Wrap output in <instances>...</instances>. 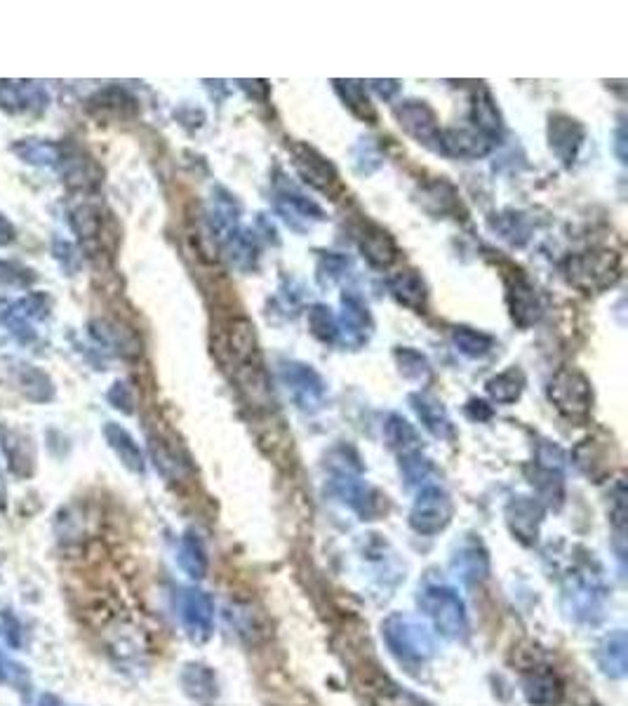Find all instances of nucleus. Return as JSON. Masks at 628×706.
Returning <instances> with one entry per match:
<instances>
[{"mask_svg":"<svg viewBox=\"0 0 628 706\" xmlns=\"http://www.w3.org/2000/svg\"><path fill=\"white\" fill-rule=\"evenodd\" d=\"M424 615L429 617L433 629L447 641H464L469 634V615H466V605L462 596L452 589V586H429L424 594L419 596Z\"/></svg>","mask_w":628,"mask_h":706,"instance_id":"obj_1","label":"nucleus"},{"mask_svg":"<svg viewBox=\"0 0 628 706\" xmlns=\"http://www.w3.org/2000/svg\"><path fill=\"white\" fill-rule=\"evenodd\" d=\"M565 276L581 292H603L621 276V259L612 250H589L567 257Z\"/></svg>","mask_w":628,"mask_h":706,"instance_id":"obj_2","label":"nucleus"},{"mask_svg":"<svg viewBox=\"0 0 628 706\" xmlns=\"http://www.w3.org/2000/svg\"><path fill=\"white\" fill-rule=\"evenodd\" d=\"M382 636L400 662L424 664L436 655V643L422 622L407 615H391L382 624Z\"/></svg>","mask_w":628,"mask_h":706,"instance_id":"obj_3","label":"nucleus"},{"mask_svg":"<svg viewBox=\"0 0 628 706\" xmlns=\"http://www.w3.org/2000/svg\"><path fill=\"white\" fill-rule=\"evenodd\" d=\"M549 398L560 415L570 419L586 417L593 408V389L589 377L577 368H563L551 379Z\"/></svg>","mask_w":628,"mask_h":706,"instance_id":"obj_4","label":"nucleus"},{"mask_svg":"<svg viewBox=\"0 0 628 706\" xmlns=\"http://www.w3.org/2000/svg\"><path fill=\"white\" fill-rule=\"evenodd\" d=\"M52 311V299L45 292H31L24 295L17 302H10L0 311V323L8 328L12 337L19 344H31L38 339V332L33 330V325L43 323Z\"/></svg>","mask_w":628,"mask_h":706,"instance_id":"obj_5","label":"nucleus"},{"mask_svg":"<svg viewBox=\"0 0 628 706\" xmlns=\"http://www.w3.org/2000/svg\"><path fill=\"white\" fill-rule=\"evenodd\" d=\"M454 504L440 485H424L414 499L410 511V525L417 535L433 537L452 523Z\"/></svg>","mask_w":628,"mask_h":706,"instance_id":"obj_6","label":"nucleus"},{"mask_svg":"<svg viewBox=\"0 0 628 706\" xmlns=\"http://www.w3.org/2000/svg\"><path fill=\"white\" fill-rule=\"evenodd\" d=\"M280 382L285 384L287 394H290L292 401L299 410L304 412H316L323 408L325 403V382L320 379V375L311 365L304 363H280L278 368Z\"/></svg>","mask_w":628,"mask_h":706,"instance_id":"obj_7","label":"nucleus"},{"mask_svg":"<svg viewBox=\"0 0 628 706\" xmlns=\"http://www.w3.org/2000/svg\"><path fill=\"white\" fill-rule=\"evenodd\" d=\"M292 158H295V168L299 172V177H302L309 186H313L316 191L325 193V196L330 198H337L339 193L344 191V184L342 179H339L337 168H334L325 156H320L313 146L295 144L292 146Z\"/></svg>","mask_w":628,"mask_h":706,"instance_id":"obj_8","label":"nucleus"},{"mask_svg":"<svg viewBox=\"0 0 628 706\" xmlns=\"http://www.w3.org/2000/svg\"><path fill=\"white\" fill-rule=\"evenodd\" d=\"M48 92L38 81H0V109L10 116H40L48 109Z\"/></svg>","mask_w":628,"mask_h":706,"instance_id":"obj_9","label":"nucleus"},{"mask_svg":"<svg viewBox=\"0 0 628 706\" xmlns=\"http://www.w3.org/2000/svg\"><path fill=\"white\" fill-rule=\"evenodd\" d=\"M179 617L193 641H207L215 626V601L203 589H184L179 596Z\"/></svg>","mask_w":628,"mask_h":706,"instance_id":"obj_10","label":"nucleus"},{"mask_svg":"<svg viewBox=\"0 0 628 706\" xmlns=\"http://www.w3.org/2000/svg\"><path fill=\"white\" fill-rule=\"evenodd\" d=\"M396 118L400 128H403L412 139H417L419 144L429 146V149L440 151V135H443V130H440L438 116L433 113L429 104L410 99V102H403L398 106Z\"/></svg>","mask_w":628,"mask_h":706,"instance_id":"obj_11","label":"nucleus"},{"mask_svg":"<svg viewBox=\"0 0 628 706\" xmlns=\"http://www.w3.org/2000/svg\"><path fill=\"white\" fill-rule=\"evenodd\" d=\"M219 351L226 353L233 365V372L245 368V365L259 363L257 356V337L255 328L247 318H233V321L226 325L222 342H219Z\"/></svg>","mask_w":628,"mask_h":706,"instance_id":"obj_12","label":"nucleus"},{"mask_svg":"<svg viewBox=\"0 0 628 706\" xmlns=\"http://www.w3.org/2000/svg\"><path fill=\"white\" fill-rule=\"evenodd\" d=\"M603 589L593 577H574L570 584L565 586V601L567 610L579 622H596L603 615Z\"/></svg>","mask_w":628,"mask_h":706,"instance_id":"obj_13","label":"nucleus"},{"mask_svg":"<svg viewBox=\"0 0 628 706\" xmlns=\"http://www.w3.org/2000/svg\"><path fill=\"white\" fill-rule=\"evenodd\" d=\"M372 332V316L356 295H344L342 316L337 318V337H344L346 344L363 346Z\"/></svg>","mask_w":628,"mask_h":706,"instance_id":"obj_14","label":"nucleus"},{"mask_svg":"<svg viewBox=\"0 0 628 706\" xmlns=\"http://www.w3.org/2000/svg\"><path fill=\"white\" fill-rule=\"evenodd\" d=\"M506 299H509L511 306V316L520 328H530L541 318V302L537 297V290L532 288V283L527 281L525 276H520L516 271V276L509 278L506 283Z\"/></svg>","mask_w":628,"mask_h":706,"instance_id":"obj_15","label":"nucleus"},{"mask_svg":"<svg viewBox=\"0 0 628 706\" xmlns=\"http://www.w3.org/2000/svg\"><path fill=\"white\" fill-rule=\"evenodd\" d=\"M492 146L494 139L476 128H450L440 135V151L454 158H483Z\"/></svg>","mask_w":628,"mask_h":706,"instance_id":"obj_16","label":"nucleus"},{"mask_svg":"<svg viewBox=\"0 0 628 706\" xmlns=\"http://www.w3.org/2000/svg\"><path fill=\"white\" fill-rule=\"evenodd\" d=\"M549 144L560 161L570 165L577 161V153L581 144H584V128L574 118L556 113V116H551L549 123Z\"/></svg>","mask_w":628,"mask_h":706,"instance_id":"obj_17","label":"nucleus"},{"mask_svg":"<svg viewBox=\"0 0 628 706\" xmlns=\"http://www.w3.org/2000/svg\"><path fill=\"white\" fill-rule=\"evenodd\" d=\"M358 245L367 262L377 269H389L398 259V245L382 226L365 222L358 231Z\"/></svg>","mask_w":628,"mask_h":706,"instance_id":"obj_18","label":"nucleus"},{"mask_svg":"<svg viewBox=\"0 0 628 706\" xmlns=\"http://www.w3.org/2000/svg\"><path fill=\"white\" fill-rule=\"evenodd\" d=\"M12 382H15L17 391L26 401L31 403H50L55 398V384L48 372H43L36 365L29 363H15L10 368Z\"/></svg>","mask_w":628,"mask_h":706,"instance_id":"obj_19","label":"nucleus"},{"mask_svg":"<svg viewBox=\"0 0 628 706\" xmlns=\"http://www.w3.org/2000/svg\"><path fill=\"white\" fill-rule=\"evenodd\" d=\"M541 516H544L541 504L534 502L530 497H516L511 499L509 506H506V521H509V528L513 535L525 544H530L537 539Z\"/></svg>","mask_w":628,"mask_h":706,"instance_id":"obj_20","label":"nucleus"},{"mask_svg":"<svg viewBox=\"0 0 628 706\" xmlns=\"http://www.w3.org/2000/svg\"><path fill=\"white\" fill-rule=\"evenodd\" d=\"M410 403L429 434L440 438V441H454V424L438 398H433L431 394H412Z\"/></svg>","mask_w":628,"mask_h":706,"instance_id":"obj_21","label":"nucleus"},{"mask_svg":"<svg viewBox=\"0 0 628 706\" xmlns=\"http://www.w3.org/2000/svg\"><path fill=\"white\" fill-rule=\"evenodd\" d=\"M104 438L106 443H109V448L116 452V457L120 459V464H123L125 469L132 471V474H144L146 469L144 452L137 445L135 438L128 434V429H123V426L116 422H106Z\"/></svg>","mask_w":628,"mask_h":706,"instance_id":"obj_22","label":"nucleus"},{"mask_svg":"<svg viewBox=\"0 0 628 706\" xmlns=\"http://www.w3.org/2000/svg\"><path fill=\"white\" fill-rule=\"evenodd\" d=\"M12 153H15L19 161L33 165V168H57L64 156V146L52 142V139L29 137L12 144Z\"/></svg>","mask_w":628,"mask_h":706,"instance_id":"obj_23","label":"nucleus"},{"mask_svg":"<svg viewBox=\"0 0 628 706\" xmlns=\"http://www.w3.org/2000/svg\"><path fill=\"white\" fill-rule=\"evenodd\" d=\"M57 168L62 172L64 182L73 186V189H95L99 184V172L88 156L64 149V156Z\"/></svg>","mask_w":628,"mask_h":706,"instance_id":"obj_24","label":"nucleus"},{"mask_svg":"<svg viewBox=\"0 0 628 706\" xmlns=\"http://www.w3.org/2000/svg\"><path fill=\"white\" fill-rule=\"evenodd\" d=\"M628 643L624 631H612L610 636L603 638V643L598 645V664L603 669L605 676L610 678H624L628 662Z\"/></svg>","mask_w":628,"mask_h":706,"instance_id":"obj_25","label":"nucleus"},{"mask_svg":"<svg viewBox=\"0 0 628 706\" xmlns=\"http://www.w3.org/2000/svg\"><path fill=\"white\" fill-rule=\"evenodd\" d=\"M525 697L532 706H556L563 697V683L553 671L541 669L525 678Z\"/></svg>","mask_w":628,"mask_h":706,"instance_id":"obj_26","label":"nucleus"},{"mask_svg":"<svg viewBox=\"0 0 628 706\" xmlns=\"http://www.w3.org/2000/svg\"><path fill=\"white\" fill-rule=\"evenodd\" d=\"M391 295L407 309L422 311L426 306V285L417 271H400L389 281Z\"/></svg>","mask_w":628,"mask_h":706,"instance_id":"obj_27","label":"nucleus"},{"mask_svg":"<svg viewBox=\"0 0 628 706\" xmlns=\"http://www.w3.org/2000/svg\"><path fill=\"white\" fill-rule=\"evenodd\" d=\"M90 109L99 116L132 118L137 113V99L123 88H106L90 99Z\"/></svg>","mask_w":628,"mask_h":706,"instance_id":"obj_28","label":"nucleus"},{"mask_svg":"<svg viewBox=\"0 0 628 706\" xmlns=\"http://www.w3.org/2000/svg\"><path fill=\"white\" fill-rule=\"evenodd\" d=\"M182 685L200 704H212L217 697V678L205 664H189L182 674Z\"/></svg>","mask_w":628,"mask_h":706,"instance_id":"obj_29","label":"nucleus"},{"mask_svg":"<svg viewBox=\"0 0 628 706\" xmlns=\"http://www.w3.org/2000/svg\"><path fill=\"white\" fill-rule=\"evenodd\" d=\"M523 389H525V375L518 368H509L506 372H501V375L492 377L490 382L485 384L487 396H490L494 403H501V405L516 403L518 398L523 396Z\"/></svg>","mask_w":628,"mask_h":706,"instance_id":"obj_30","label":"nucleus"},{"mask_svg":"<svg viewBox=\"0 0 628 706\" xmlns=\"http://www.w3.org/2000/svg\"><path fill=\"white\" fill-rule=\"evenodd\" d=\"M384 436L391 450H396L400 457L410 455V452L419 450V434L417 429L400 415H389L384 424Z\"/></svg>","mask_w":628,"mask_h":706,"instance_id":"obj_31","label":"nucleus"},{"mask_svg":"<svg viewBox=\"0 0 628 706\" xmlns=\"http://www.w3.org/2000/svg\"><path fill=\"white\" fill-rule=\"evenodd\" d=\"M473 128L494 139V142L501 135V116L487 90H478L476 97H473Z\"/></svg>","mask_w":628,"mask_h":706,"instance_id":"obj_32","label":"nucleus"},{"mask_svg":"<svg viewBox=\"0 0 628 706\" xmlns=\"http://www.w3.org/2000/svg\"><path fill=\"white\" fill-rule=\"evenodd\" d=\"M179 565L191 579H203L207 575V551L196 532H186L179 542Z\"/></svg>","mask_w":628,"mask_h":706,"instance_id":"obj_33","label":"nucleus"},{"mask_svg":"<svg viewBox=\"0 0 628 706\" xmlns=\"http://www.w3.org/2000/svg\"><path fill=\"white\" fill-rule=\"evenodd\" d=\"M334 88H337L339 97H342V102L349 106V109L356 113L358 118H363V121H374L377 118V113H374V106L370 102V97H367L365 85L360 81H334Z\"/></svg>","mask_w":628,"mask_h":706,"instance_id":"obj_34","label":"nucleus"},{"mask_svg":"<svg viewBox=\"0 0 628 706\" xmlns=\"http://www.w3.org/2000/svg\"><path fill=\"white\" fill-rule=\"evenodd\" d=\"M278 210L283 212L287 222H290V217L292 219H316V222L325 219L323 210H320L316 203L309 201V198L302 196V193L290 191V189L278 191Z\"/></svg>","mask_w":628,"mask_h":706,"instance_id":"obj_35","label":"nucleus"},{"mask_svg":"<svg viewBox=\"0 0 628 706\" xmlns=\"http://www.w3.org/2000/svg\"><path fill=\"white\" fill-rule=\"evenodd\" d=\"M452 344L457 346V351L464 353L466 358H483L494 349V337L471 328H454Z\"/></svg>","mask_w":628,"mask_h":706,"instance_id":"obj_36","label":"nucleus"},{"mask_svg":"<svg viewBox=\"0 0 628 706\" xmlns=\"http://www.w3.org/2000/svg\"><path fill=\"white\" fill-rule=\"evenodd\" d=\"M396 363H398L400 375L410 379L414 384H426L431 379V363L426 361L424 353L414 351L410 346L396 349Z\"/></svg>","mask_w":628,"mask_h":706,"instance_id":"obj_37","label":"nucleus"},{"mask_svg":"<svg viewBox=\"0 0 628 706\" xmlns=\"http://www.w3.org/2000/svg\"><path fill=\"white\" fill-rule=\"evenodd\" d=\"M452 565L466 582H476V579L485 577L487 572V554L480 549V544H466L464 549H459V554L454 556Z\"/></svg>","mask_w":628,"mask_h":706,"instance_id":"obj_38","label":"nucleus"},{"mask_svg":"<svg viewBox=\"0 0 628 706\" xmlns=\"http://www.w3.org/2000/svg\"><path fill=\"white\" fill-rule=\"evenodd\" d=\"M5 455H8L10 469L17 476H29L33 471V455L29 441H24L19 434L5 436Z\"/></svg>","mask_w":628,"mask_h":706,"instance_id":"obj_39","label":"nucleus"},{"mask_svg":"<svg viewBox=\"0 0 628 706\" xmlns=\"http://www.w3.org/2000/svg\"><path fill=\"white\" fill-rule=\"evenodd\" d=\"M71 226L73 231L78 233L80 241L88 243L92 238H97V233L102 231V217H99V210L95 205L83 203L71 212Z\"/></svg>","mask_w":628,"mask_h":706,"instance_id":"obj_40","label":"nucleus"},{"mask_svg":"<svg viewBox=\"0 0 628 706\" xmlns=\"http://www.w3.org/2000/svg\"><path fill=\"white\" fill-rule=\"evenodd\" d=\"M36 281H38V273L29 269L26 264L12 262V259H0V285L26 290Z\"/></svg>","mask_w":628,"mask_h":706,"instance_id":"obj_41","label":"nucleus"},{"mask_svg":"<svg viewBox=\"0 0 628 706\" xmlns=\"http://www.w3.org/2000/svg\"><path fill=\"white\" fill-rule=\"evenodd\" d=\"M309 328L313 337H318L320 342H334L337 339V318L332 316V311L325 304H316L309 311Z\"/></svg>","mask_w":628,"mask_h":706,"instance_id":"obj_42","label":"nucleus"},{"mask_svg":"<svg viewBox=\"0 0 628 706\" xmlns=\"http://www.w3.org/2000/svg\"><path fill=\"white\" fill-rule=\"evenodd\" d=\"M92 337H97L99 342H104V344H109V346H116V351L137 353V351L130 349V346H132V335H130V332L123 330V328H118V325H113V323H106V321L92 323Z\"/></svg>","mask_w":628,"mask_h":706,"instance_id":"obj_43","label":"nucleus"},{"mask_svg":"<svg viewBox=\"0 0 628 706\" xmlns=\"http://www.w3.org/2000/svg\"><path fill=\"white\" fill-rule=\"evenodd\" d=\"M0 683L12 685L17 690H29V674H26L24 666L15 664L3 652H0Z\"/></svg>","mask_w":628,"mask_h":706,"instance_id":"obj_44","label":"nucleus"},{"mask_svg":"<svg viewBox=\"0 0 628 706\" xmlns=\"http://www.w3.org/2000/svg\"><path fill=\"white\" fill-rule=\"evenodd\" d=\"M106 398H109V403L113 405V408L125 412V415H132V412H135V396H132L130 386L125 382L113 384L109 389V394H106Z\"/></svg>","mask_w":628,"mask_h":706,"instance_id":"obj_45","label":"nucleus"},{"mask_svg":"<svg viewBox=\"0 0 628 706\" xmlns=\"http://www.w3.org/2000/svg\"><path fill=\"white\" fill-rule=\"evenodd\" d=\"M52 252H55V259L59 264L64 266L66 271H73V269H78V252L76 248H73L71 243H66V241H55L52 243Z\"/></svg>","mask_w":628,"mask_h":706,"instance_id":"obj_46","label":"nucleus"},{"mask_svg":"<svg viewBox=\"0 0 628 706\" xmlns=\"http://www.w3.org/2000/svg\"><path fill=\"white\" fill-rule=\"evenodd\" d=\"M15 238H17L15 224H12L10 219L0 212V248H8V245L15 243Z\"/></svg>","mask_w":628,"mask_h":706,"instance_id":"obj_47","label":"nucleus"},{"mask_svg":"<svg viewBox=\"0 0 628 706\" xmlns=\"http://www.w3.org/2000/svg\"><path fill=\"white\" fill-rule=\"evenodd\" d=\"M466 415L476 419V422H483V419L492 417V408L485 401H469V405H466Z\"/></svg>","mask_w":628,"mask_h":706,"instance_id":"obj_48","label":"nucleus"},{"mask_svg":"<svg viewBox=\"0 0 628 706\" xmlns=\"http://www.w3.org/2000/svg\"><path fill=\"white\" fill-rule=\"evenodd\" d=\"M370 85L379 92V97H384V99H391L400 90L398 81H372Z\"/></svg>","mask_w":628,"mask_h":706,"instance_id":"obj_49","label":"nucleus"},{"mask_svg":"<svg viewBox=\"0 0 628 706\" xmlns=\"http://www.w3.org/2000/svg\"><path fill=\"white\" fill-rule=\"evenodd\" d=\"M38 706H64L55 695H43L38 699Z\"/></svg>","mask_w":628,"mask_h":706,"instance_id":"obj_50","label":"nucleus"}]
</instances>
